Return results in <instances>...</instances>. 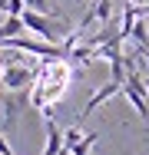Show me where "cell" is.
Segmentation results:
<instances>
[{
  "label": "cell",
  "instance_id": "6da1fadb",
  "mask_svg": "<svg viewBox=\"0 0 149 155\" xmlns=\"http://www.w3.org/2000/svg\"><path fill=\"white\" fill-rule=\"evenodd\" d=\"M36 79V69L33 66H23V63H7L3 73H0V86L7 93H27Z\"/></svg>",
  "mask_w": 149,
  "mask_h": 155
},
{
  "label": "cell",
  "instance_id": "7a4b0ae2",
  "mask_svg": "<svg viewBox=\"0 0 149 155\" xmlns=\"http://www.w3.org/2000/svg\"><path fill=\"white\" fill-rule=\"evenodd\" d=\"M20 20H23V27H27L30 33H36L43 43H57V40H60L57 27L50 23V17H47V13H36V10H30V7H27V10L20 13Z\"/></svg>",
  "mask_w": 149,
  "mask_h": 155
},
{
  "label": "cell",
  "instance_id": "3957f363",
  "mask_svg": "<svg viewBox=\"0 0 149 155\" xmlns=\"http://www.w3.org/2000/svg\"><path fill=\"white\" fill-rule=\"evenodd\" d=\"M116 93H123V83H116V79H109L106 86H99L96 93L89 96V102H86V106H83V116H80V119H86V116H89V112H93V109H96V106H103V102H106L109 96H116Z\"/></svg>",
  "mask_w": 149,
  "mask_h": 155
},
{
  "label": "cell",
  "instance_id": "277c9868",
  "mask_svg": "<svg viewBox=\"0 0 149 155\" xmlns=\"http://www.w3.org/2000/svg\"><path fill=\"white\" fill-rule=\"evenodd\" d=\"M23 30H27V27H23V20H20V17H7V23L0 27V43H7V40L20 36Z\"/></svg>",
  "mask_w": 149,
  "mask_h": 155
},
{
  "label": "cell",
  "instance_id": "5b68a950",
  "mask_svg": "<svg viewBox=\"0 0 149 155\" xmlns=\"http://www.w3.org/2000/svg\"><path fill=\"white\" fill-rule=\"evenodd\" d=\"M20 106H23V99H17L13 93H10L7 99H3V122H7V125H13L17 112H20Z\"/></svg>",
  "mask_w": 149,
  "mask_h": 155
},
{
  "label": "cell",
  "instance_id": "8992f818",
  "mask_svg": "<svg viewBox=\"0 0 149 155\" xmlns=\"http://www.w3.org/2000/svg\"><path fill=\"white\" fill-rule=\"evenodd\" d=\"M93 145H96V132L83 135V139H80V142H76V145H73L66 155H89V149H93Z\"/></svg>",
  "mask_w": 149,
  "mask_h": 155
},
{
  "label": "cell",
  "instance_id": "52a82bcc",
  "mask_svg": "<svg viewBox=\"0 0 149 155\" xmlns=\"http://www.w3.org/2000/svg\"><path fill=\"white\" fill-rule=\"evenodd\" d=\"M23 3H27L30 10H36V13H57L50 0H23Z\"/></svg>",
  "mask_w": 149,
  "mask_h": 155
},
{
  "label": "cell",
  "instance_id": "ba28073f",
  "mask_svg": "<svg viewBox=\"0 0 149 155\" xmlns=\"http://www.w3.org/2000/svg\"><path fill=\"white\" fill-rule=\"evenodd\" d=\"M27 10V3L23 0H7V17H20Z\"/></svg>",
  "mask_w": 149,
  "mask_h": 155
},
{
  "label": "cell",
  "instance_id": "9c48e42d",
  "mask_svg": "<svg viewBox=\"0 0 149 155\" xmlns=\"http://www.w3.org/2000/svg\"><path fill=\"white\" fill-rule=\"evenodd\" d=\"M0 155H13V152H10V145H7V139H3V135H0Z\"/></svg>",
  "mask_w": 149,
  "mask_h": 155
},
{
  "label": "cell",
  "instance_id": "30bf717a",
  "mask_svg": "<svg viewBox=\"0 0 149 155\" xmlns=\"http://www.w3.org/2000/svg\"><path fill=\"white\" fill-rule=\"evenodd\" d=\"M3 66H7V63H3V46H0V73H3Z\"/></svg>",
  "mask_w": 149,
  "mask_h": 155
},
{
  "label": "cell",
  "instance_id": "8fae6325",
  "mask_svg": "<svg viewBox=\"0 0 149 155\" xmlns=\"http://www.w3.org/2000/svg\"><path fill=\"white\" fill-rule=\"evenodd\" d=\"M143 83H146V89H149V76H146V79H143Z\"/></svg>",
  "mask_w": 149,
  "mask_h": 155
}]
</instances>
